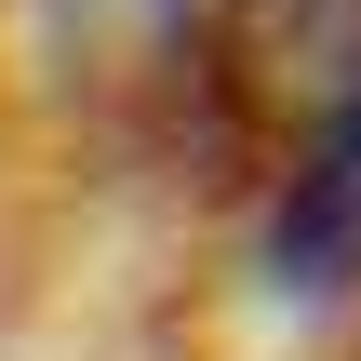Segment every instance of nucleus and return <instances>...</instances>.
I'll use <instances>...</instances> for the list:
<instances>
[{
	"mask_svg": "<svg viewBox=\"0 0 361 361\" xmlns=\"http://www.w3.org/2000/svg\"><path fill=\"white\" fill-rule=\"evenodd\" d=\"M228 67L322 121L361 107V0H228Z\"/></svg>",
	"mask_w": 361,
	"mask_h": 361,
	"instance_id": "nucleus-1",
	"label": "nucleus"
}]
</instances>
